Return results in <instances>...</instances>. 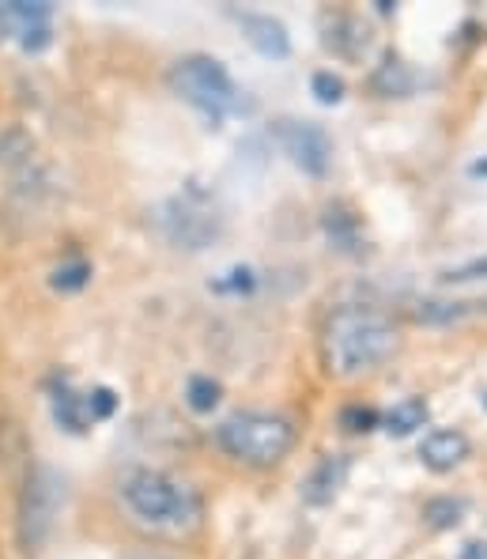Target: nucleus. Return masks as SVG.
<instances>
[{"label":"nucleus","mask_w":487,"mask_h":559,"mask_svg":"<svg viewBox=\"0 0 487 559\" xmlns=\"http://www.w3.org/2000/svg\"><path fill=\"white\" fill-rule=\"evenodd\" d=\"M401 348V333L382 310L348 307L336 310L321 336V359L325 371L336 378H355L363 371H375L378 364L393 359Z\"/></svg>","instance_id":"1"},{"label":"nucleus","mask_w":487,"mask_h":559,"mask_svg":"<svg viewBox=\"0 0 487 559\" xmlns=\"http://www.w3.org/2000/svg\"><path fill=\"white\" fill-rule=\"evenodd\" d=\"M121 503L140 525L159 533H186L201 522V496L163 468H129L118 484Z\"/></svg>","instance_id":"2"},{"label":"nucleus","mask_w":487,"mask_h":559,"mask_svg":"<svg viewBox=\"0 0 487 559\" xmlns=\"http://www.w3.org/2000/svg\"><path fill=\"white\" fill-rule=\"evenodd\" d=\"M216 442L246 465H276L295 447V427L272 413H235L216 427Z\"/></svg>","instance_id":"3"},{"label":"nucleus","mask_w":487,"mask_h":559,"mask_svg":"<svg viewBox=\"0 0 487 559\" xmlns=\"http://www.w3.org/2000/svg\"><path fill=\"white\" fill-rule=\"evenodd\" d=\"M64 507V476L54 465L35 462L27 468V480L20 491V511H15V537L23 552H43V545L54 537V525Z\"/></svg>","instance_id":"4"},{"label":"nucleus","mask_w":487,"mask_h":559,"mask_svg":"<svg viewBox=\"0 0 487 559\" xmlns=\"http://www.w3.org/2000/svg\"><path fill=\"white\" fill-rule=\"evenodd\" d=\"M170 87L212 121H223L227 114H235L242 106L230 72L223 69L216 57H204V53L181 57L175 69H170Z\"/></svg>","instance_id":"5"},{"label":"nucleus","mask_w":487,"mask_h":559,"mask_svg":"<svg viewBox=\"0 0 487 559\" xmlns=\"http://www.w3.org/2000/svg\"><path fill=\"white\" fill-rule=\"evenodd\" d=\"M163 231L181 250H209L223 231V216L201 189H186L175 201L163 204Z\"/></svg>","instance_id":"6"},{"label":"nucleus","mask_w":487,"mask_h":559,"mask_svg":"<svg viewBox=\"0 0 487 559\" xmlns=\"http://www.w3.org/2000/svg\"><path fill=\"white\" fill-rule=\"evenodd\" d=\"M276 144L284 147V155L310 178H325L329 167H333V140L321 126L313 121H276Z\"/></svg>","instance_id":"7"},{"label":"nucleus","mask_w":487,"mask_h":559,"mask_svg":"<svg viewBox=\"0 0 487 559\" xmlns=\"http://www.w3.org/2000/svg\"><path fill=\"white\" fill-rule=\"evenodd\" d=\"M321 31H325V43L329 49H333L336 57H344V61H359L363 53H367L370 46V31L367 23L359 20V15L352 12H333L321 20Z\"/></svg>","instance_id":"8"},{"label":"nucleus","mask_w":487,"mask_h":559,"mask_svg":"<svg viewBox=\"0 0 487 559\" xmlns=\"http://www.w3.org/2000/svg\"><path fill=\"white\" fill-rule=\"evenodd\" d=\"M238 23H242L246 43L258 49L261 57L284 61V57L292 53V35H287V27L280 20H272V15H258V12H242L238 15Z\"/></svg>","instance_id":"9"},{"label":"nucleus","mask_w":487,"mask_h":559,"mask_svg":"<svg viewBox=\"0 0 487 559\" xmlns=\"http://www.w3.org/2000/svg\"><path fill=\"white\" fill-rule=\"evenodd\" d=\"M344 480H348V457H341V454L321 457V462L310 468L307 480H302V503L329 507L336 499V491L344 488Z\"/></svg>","instance_id":"10"},{"label":"nucleus","mask_w":487,"mask_h":559,"mask_svg":"<svg viewBox=\"0 0 487 559\" xmlns=\"http://www.w3.org/2000/svg\"><path fill=\"white\" fill-rule=\"evenodd\" d=\"M468 439L461 431H431L419 447V462H424L431 473H450L468 457Z\"/></svg>","instance_id":"11"},{"label":"nucleus","mask_w":487,"mask_h":559,"mask_svg":"<svg viewBox=\"0 0 487 559\" xmlns=\"http://www.w3.org/2000/svg\"><path fill=\"white\" fill-rule=\"evenodd\" d=\"M370 87L385 98H404V95H412V87H416V76H412V69L401 61V57L390 53L382 64H378L375 76H370Z\"/></svg>","instance_id":"12"},{"label":"nucleus","mask_w":487,"mask_h":559,"mask_svg":"<svg viewBox=\"0 0 487 559\" xmlns=\"http://www.w3.org/2000/svg\"><path fill=\"white\" fill-rule=\"evenodd\" d=\"M427 416H431L427 401H424V397H408V401L393 405L390 413L382 416V427H385L390 435H397V439H408V435H416L419 427L427 424Z\"/></svg>","instance_id":"13"},{"label":"nucleus","mask_w":487,"mask_h":559,"mask_svg":"<svg viewBox=\"0 0 487 559\" xmlns=\"http://www.w3.org/2000/svg\"><path fill=\"white\" fill-rule=\"evenodd\" d=\"M54 419L72 435H84L95 419H91V405H87V393H72V390H61L54 397Z\"/></svg>","instance_id":"14"},{"label":"nucleus","mask_w":487,"mask_h":559,"mask_svg":"<svg viewBox=\"0 0 487 559\" xmlns=\"http://www.w3.org/2000/svg\"><path fill=\"white\" fill-rule=\"evenodd\" d=\"M223 401V385L216 382V378H209V374H193L189 378V385H186V405L193 408V413H212Z\"/></svg>","instance_id":"15"},{"label":"nucleus","mask_w":487,"mask_h":559,"mask_svg":"<svg viewBox=\"0 0 487 559\" xmlns=\"http://www.w3.org/2000/svg\"><path fill=\"white\" fill-rule=\"evenodd\" d=\"M476 302H446V299H427L416 307V318L427 325H450V322H461V318L473 310Z\"/></svg>","instance_id":"16"},{"label":"nucleus","mask_w":487,"mask_h":559,"mask_svg":"<svg viewBox=\"0 0 487 559\" xmlns=\"http://www.w3.org/2000/svg\"><path fill=\"white\" fill-rule=\"evenodd\" d=\"M424 518L435 530H453V525H461V518H465V499H453V496L431 499V503L424 507Z\"/></svg>","instance_id":"17"},{"label":"nucleus","mask_w":487,"mask_h":559,"mask_svg":"<svg viewBox=\"0 0 487 559\" xmlns=\"http://www.w3.org/2000/svg\"><path fill=\"white\" fill-rule=\"evenodd\" d=\"M325 231H329V238H333L336 250H344V253L359 250V227H355V219L348 216V212H329Z\"/></svg>","instance_id":"18"},{"label":"nucleus","mask_w":487,"mask_h":559,"mask_svg":"<svg viewBox=\"0 0 487 559\" xmlns=\"http://www.w3.org/2000/svg\"><path fill=\"white\" fill-rule=\"evenodd\" d=\"M91 280V265L84 258H69L61 261V265L54 269V287L57 292H80V287H87Z\"/></svg>","instance_id":"19"},{"label":"nucleus","mask_w":487,"mask_h":559,"mask_svg":"<svg viewBox=\"0 0 487 559\" xmlns=\"http://www.w3.org/2000/svg\"><path fill=\"white\" fill-rule=\"evenodd\" d=\"M310 92H313V98L318 103H325V106H336L344 98V80L336 76V72H313V80H310Z\"/></svg>","instance_id":"20"},{"label":"nucleus","mask_w":487,"mask_h":559,"mask_svg":"<svg viewBox=\"0 0 487 559\" xmlns=\"http://www.w3.org/2000/svg\"><path fill=\"white\" fill-rule=\"evenodd\" d=\"M476 280H487V258L461 261V265L439 273V284H476Z\"/></svg>","instance_id":"21"},{"label":"nucleus","mask_w":487,"mask_h":559,"mask_svg":"<svg viewBox=\"0 0 487 559\" xmlns=\"http://www.w3.org/2000/svg\"><path fill=\"white\" fill-rule=\"evenodd\" d=\"M378 424H382V416H378L375 408L348 405V408L341 413V427H344V431H355V435H359V431H375Z\"/></svg>","instance_id":"22"},{"label":"nucleus","mask_w":487,"mask_h":559,"mask_svg":"<svg viewBox=\"0 0 487 559\" xmlns=\"http://www.w3.org/2000/svg\"><path fill=\"white\" fill-rule=\"evenodd\" d=\"M87 405H91V419H110L114 408H118V397H114V390H106V385H98V390L87 393Z\"/></svg>","instance_id":"23"},{"label":"nucleus","mask_w":487,"mask_h":559,"mask_svg":"<svg viewBox=\"0 0 487 559\" xmlns=\"http://www.w3.org/2000/svg\"><path fill=\"white\" fill-rule=\"evenodd\" d=\"M230 280H223V284H216V292H250L253 287V273L250 269H235V273H227Z\"/></svg>","instance_id":"24"},{"label":"nucleus","mask_w":487,"mask_h":559,"mask_svg":"<svg viewBox=\"0 0 487 559\" xmlns=\"http://www.w3.org/2000/svg\"><path fill=\"white\" fill-rule=\"evenodd\" d=\"M43 46H49V23H43V27H23V49L27 53H38Z\"/></svg>","instance_id":"25"},{"label":"nucleus","mask_w":487,"mask_h":559,"mask_svg":"<svg viewBox=\"0 0 487 559\" xmlns=\"http://www.w3.org/2000/svg\"><path fill=\"white\" fill-rule=\"evenodd\" d=\"M458 559H487V540H468Z\"/></svg>","instance_id":"26"},{"label":"nucleus","mask_w":487,"mask_h":559,"mask_svg":"<svg viewBox=\"0 0 487 559\" xmlns=\"http://www.w3.org/2000/svg\"><path fill=\"white\" fill-rule=\"evenodd\" d=\"M468 175H473V178H487V159L473 163V167H468Z\"/></svg>","instance_id":"27"},{"label":"nucleus","mask_w":487,"mask_h":559,"mask_svg":"<svg viewBox=\"0 0 487 559\" xmlns=\"http://www.w3.org/2000/svg\"><path fill=\"white\" fill-rule=\"evenodd\" d=\"M129 559H170V556H159V552H140V556H129Z\"/></svg>","instance_id":"28"}]
</instances>
